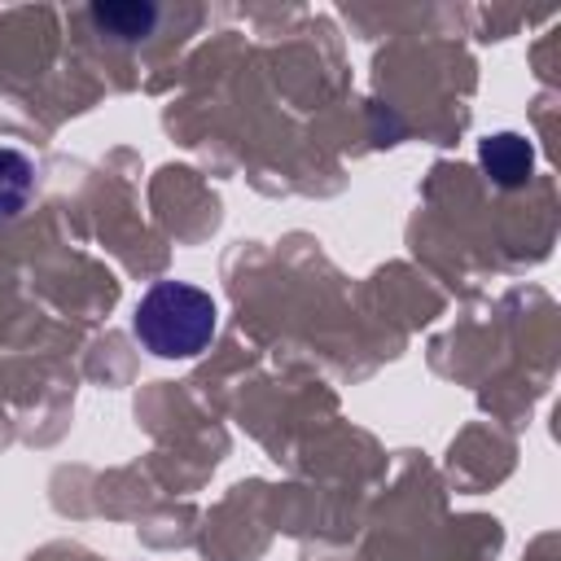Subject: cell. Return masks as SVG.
<instances>
[{
	"mask_svg": "<svg viewBox=\"0 0 561 561\" xmlns=\"http://www.w3.org/2000/svg\"><path fill=\"white\" fill-rule=\"evenodd\" d=\"M215 298L188 280H153L131 311L136 342L158 359H197L215 342Z\"/></svg>",
	"mask_w": 561,
	"mask_h": 561,
	"instance_id": "6da1fadb",
	"label": "cell"
},
{
	"mask_svg": "<svg viewBox=\"0 0 561 561\" xmlns=\"http://www.w3.org/2000/svg\"><path fill=\"white\" fill-rule=\"evenodd\" d=\"M478 162L486 167V175H491L495 184L517 188V184H526L530 171H535V149H530V140L517 136V131H495V136H486V140L478 145Z\"/></svg>",
	"mask_w": 561,
	"mask_h": 561,
	"instance_id": "7a4b0ae2",
	"label": "cell"
},
{
	"mask_svg": "<svg viewBox=\"0 0 561 561\" xmlns=\"http://www.w3.org/2000/svg\"><path fill=\"white\" fill-rule=\"evenodd\" d=\"M35 197V162L18 149H0V228L13 224Z\"/></svg>",
	"mask_w": 561,
	"mask_h": 561,
	"instance_id": "3957f363",
	"label": "cell"
},
{
	"mask_svg": "<svg viewBox=\"0 0 561 561\" xmlns=\"http://www.w3.org/2000/svg\"><path fill=\"white\" fill-rule=\"evenodd\" d=\"M92 22L101 31H110L114 39H140L153 26V9L149 4H96Z\"/></svg>",
	"mask_w": 561,
	"mask_h": 561,
	"instance_id": "277c9868",
	"label": "cell"
}]
</instances>
